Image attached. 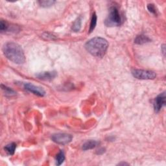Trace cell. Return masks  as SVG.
<instances>
[{"instance_id":"7","label":"cell","mask_w":166,"mask_h":166,"mask_svg":"<svg viewBox=\"0 0 166 166\" xmlns=\"http://www.w3.org/2000/svg\"><path fill=\"white\" fill-rule=\"evenodd\" d=\"M165 92H164L158 95L154 101V109L156 112H159L165 105Z\"/></svg>"},{"instance_id":"13","label":"cell","mask_w":166,"mask_h":166,"mask_svg":"<svg viewBox=\"0 0 166 166\" xmlns=\"http://www.w3.org/2000/svg\"><path fill=\"white\" fill-rule=\"evenodd\" d=\"M16 148V144L15 143H11L5 147V150L9 155H13L14 154V152H15Z\"/></svg>"},{"instance_id":"15","label":"cell","mask_w":166,"mask_h":166,"mask_svg":"<svg viewBox=\"0 0 166 166\" xmlns=\"http://www.w3.org/2000/svg\"><path fill=\"white\" fill-rule=\"evenodd\" d=\"M65 160V155H64V153L63 152L62 150H61L60 152L59 153V154H57L56 156V164L58 165H61L64 161Z\"/></svg>"},{"instance_id":"5","label":"cell","mask_w":166,"mask_h":166,"mask_svg":"<svg viewBox=\"0 0 166 166\" xmlns=\"http://www.w3.org/2000/svg\"><path fill=\"white\" fill-rule=\"evenodd\" d=\"M52 139L54 142L58 144L66 145V144H68L71 141L72 139H73V136L68 134L57 133L52 136Z\"/></svg>"},{"instance_id":"3","label":"cell","mask_w":166,"mask_h":166,"mask_svg":"<svg viewBox=\"0 0 166 166\" xmlns=\"http://www.w3.org/2000/svg\"><path fill=\"white\" fill-rule=\"evenodd\" d=\"M122 17L117 7L112 6L109 9V13L105 21L107 27H118L122 24Z\"/></svg>"},{"instance_id":"19","label":"cell","mask_w":166,"mask_h":166,"mask_svg":"<svg viewBox=\"0 0 166 166\" xmlns=\"http://www.w3.org/2000/svg\"><path fill=\"white\" fill-rule=\"evenodd\" d=\"M105 152V149H104V148H101V149H99L98 150H97V154L98 155H102V154H103Z\"/></svg>"},{"instance_id":"14","label":"cell","mask_w":166,"mask_h":166,"mask_svg":"<svg viewBox=\"0 0 166 166\" xmlns=\"http://www.w3.org/2000/svg\"><path fill=\"white\" fill-rule=\"evenodd\" d=\"M97 15H96V14L94 12L93 14L92 19H91L90 26V29H89L90 33H92L93 30L95 29L96 26L97 25Z\"/></svg>"},{"instance_id":"6","label":"cell","mask_w":166,"mask_h":166,"mask_svg":"<svg viewBox=\"0 0 166 166\" xmlns=\"http://www.w3.org/2000/svg\"><path fill=\"white\" fill-rule=\"evenodd\" d=\"M24 88L28 92L33 93V94L37 95L40 97H44L46 95V92L42 88L39 87L38 86L34 85L33 84L29 83H24Z\"/></svg>"},{"instance_id":"18","label":"cell","mask_w":166,"mask_h":166,"mask_svg":"<svg viewBox=\"0 0 166 166\" xmlns=\"http://www.w3.org/2000/svg\"><path fill=\"white\" fill-rule=\"evenodd\" d=\"M147 9L150 12H151L153 14H156V9L155 7V5L150 3L147 5Z\"/></svg>"},{"instance_id":"2","label":"cell","mask_w":166,"mask_h":166,"mask_svg":"<svg viewBox=\"0 0 166 166\" xmlns=\"http://www.w3.org/2000/svg\"><path fill=\"white\" fill-rule=\"evenodd\" d=\"M84 47L86 51L92 56L102 58L109 47V42L103 38L95 37L86 42Z\"/></svg>"},{"instance_id":"9","label":"cell","mask_w":166,"mask_h":166,"mask_svg":"<svg viewBox=\"0 0 166 166\" xmlns=\"http://www.w3.org/2000/svg\"><path fill=\"white\" fill-rule=\"evenodd\" d=\"M150 42V39L147 37L146 35H143V34H140L137 36L136 38L134 40V43L136 44H146V43Z\"/></svg>"},{"instance_id":"8","label":"cell","mask_w":166,"mask_h":166,"mask_svg":"<svg viewBox=\"0 0 166 166\" xmlns=\"http://www.w3.org/2000/svg\"><path fill=\"white\" fill-rule=\"evenodd\" d=\"M57 75V73L55 71H44V72H40V73L37 74L36 75L38 79L42 81H52L54 79Z\"/></svg>"},{"instance_id":"16","label":"cell","mask_w":166,"mask_h":166,"mask_svg":"<svg viewBox=\"0 0 166 166\" xmlns=\"http://www.w3.org/2000/svg\"><path fill=\"white\" fill-rule=\"evenodd\" d=\"M10 29L9 24L5 21L1 20L0 21V31L2 33H5L8 31Z\"/></svg>"},{"instance_id":"12","label":"cell","mask_w":166,"mask_h":166,"mask_svg":"<svg viewBox=\"0 0 166 166\" xmlns=\"http://www.w3.org/2000/svg\"><path fill=\"white\" fill-rule=\"evenodd\" d=\"M82 24V18L81 17H79L74 21L73 25H72V30L75 32H79L81 28Z\"/></svg>"},{"instance_id":"17","label":"cell","mask_w":166,"mask_h":166,"mask_svg":"<svg viewBox=\"0 0 166 166\" xmlns=\"http://www.w3.org/2000/svg\"><path fill=\"white\" fill-rule=\"evenodd\" d=\"M55 3V1H52V0H48V1H46V0H44V1H43V0H42V1L38 2L39 5L42 7H45V8L53 6Z\"/></svg>"},{"instance_id":"10","label":"cell","mask_w":166,"mask_h":166,"mask_svg":"<svg viewBox=\"0 0 166 166\" xmlns=\"http://www.w3.org/2000/svg\"><path fill=\"white\" fill-rule=\"evenodd\" d=\"M99 142L96 140H90L84 143L83 146V149L84 150H90L92 149H94L99 145Z\"/></svg>"},{"instance_id":"11","label":"cell","mask_w":166,"mask_h":166,"mask_svg":"<svg viewBox=\"0 0 166 166\" xmlns=\"http://www.w3.org/2000/svg\"><path fill=\"white\" fill-rule=\"evenodd\" d=\"M2 90L5 93V96L7 97H13L16 95V92L15 91L13 90L11 88L7 87V86L2 84Z\"/></svg>"},{"instance_id":"4","label":"cell","mask_w":166,"mask_h":166,"mask_svg":"<svg viewBox=\"0 0 166 166\" xmlns=\"http://www.w3.org/2000/svg\"><path fill=\"white\" fill-rule=\"evenodd\" d=\"M132 74L134 77L140 80H153L156 77L155 72L149 70H134L132 71Z\"/></svg>"},{"instance_id":"1","label":"cell","mask_w":166,"mask_h":166,"mask_svg":"<svg viewBox=\"0 0 166 166\" xmlns=\"http://www.w3.org/2000/svg\"><path fill=\"white\" fill-rule=\"evenodd\" d=\"M4 55L11 62L17 64H23L25 62V56L21 47L15 42H7L3 47Z\"/></svg>"}]
</instances>
